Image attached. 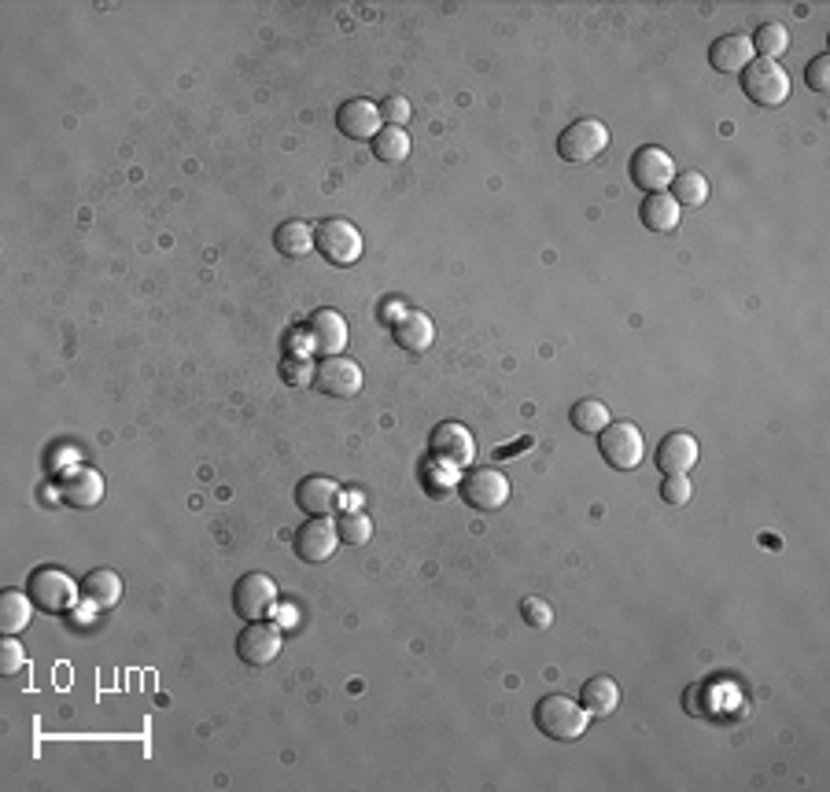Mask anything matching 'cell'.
I'll list each match as a JSON object with an SVG mask.
<instances>
[{
  "label": "cell",
  "mask_w": 830,
  "mask_h": 792,
  "mask_svg": "<svg viewBox=\"0 0 830 792\" xmlns=\"http://www.w3.org/2000/svg\"><path fill=\"white\" fill-rule=\"evenodd\" d=\"M535 726L550 737V741H576V737L587 734L591 726V715L583 712L580 701L565 693H546L539 704H535Z\"/></svg>",
  "instance_id": "cell-1"
},
{
  "label": "cell",
  "mask_w": 830,
  "mask_h": 792,
  "mask_svg": "<svg viewBox=\"0 0 830 792\" xmlns=\"http://www.w3.org/2000/svg\"><path fill=\"white\" fill-rule=\"evenodd\" d=\"M742 89L745 97L761 108H783L790 100V74H786L775 59H761L756 56L750 67L742 70Z\"/></svg>",
  "instance_id": "cell-2"
},
{
  "label": "cell",
  "mask_w": 830,
  "mask_h": 792,
  "mask_svg": "<svg viewBox=\"0 0 830 792\" xmlns=\"http://www.w3.org/2000/svg\"><path fill=\"white\" fill-rule=\"evenodd\" d=\"M598 453L605 458L609 469L632 472L646 458L643 431H638L635 425H627V420H620V425H605L602 431H598Z\"/></svg>",
  "instance_id": "cell-3"
},
{
  "label": "cell",
  "mask_w": 830,
  "mask_h": 792,
  "mask_svg": "<svg viewBox=\"0 0 830 792\" xmlns=\"http://www.w3.org/2000/svg\"><path fill=\"white\" fill-rule=\"evenodd\" d=\"M314 248L332 266H354L362 258V232L348 218H329L314 229Z\"/></svg>",
  "instance_id": "cell-4"
},
{
  "label": "cell",
  "mask_w": 830,
  "mask_h": 792,
  "mask_svg": "<svg viewBox=\"0 0 830 792\" xmlns=\"http://www.w3.org/2000/svg\"><path fill=\"white\" fill-rule=\"evenodd\" d=\"M26 594L41 612L63 616V612L75 608V597L81 594V590L75 586V579H70L67 572H59V568H41V572L30 575Z\"/></svg>",
  "instance_id": "cell-5"
},
{
  "label": "cell",
  "mask_w": 830,
  "mask_h": 792,
  "mask_svg": "<svg viewBox=\"0 0 830 792\" xmlns=\"http://www.w3.org/2000/svg\"><path fill=\"white\" fill-rule=\"evenodd\" d=\"M458 494L469 509L477 513H499L510 502V480L499 469H472L466 480L458 483Z\"/></svg>",
  "instance_id": "cell-6"
},
{
  "label": "cell",
  "mask_w": 830,
  "mask_h": 792,
  "mask_svg": "<svg viewBox=\"0 0 830 792\" xmlns=\"http://www.w3.org/2000/svg\"><path fill=\"white\" fill-rule=\"evenodd\" d=\"M428 458L436 464H447V469H461V464L477 458V439H472V431L466 425H458V420H444V425H436L433 436H428Z\"/></svg>",
  "instance_id": "cell-7"
},
{
  "label": "cell",
  "mask_w": 830,
  "mask_h": 792,
  "mask_svg": "<svg viewBox=\"0 0 830 792\" xmlns=\"http://www.w3.org/2000/svg\"><path fill=\"white\" fill-rule=\"evenodd\" d=\"M605 147H609V130L598 119L572 122L569 130L558 136V155L565 158V163H576V166L594 163Z\"/></svg>",
  "instance_id": "cell-8"
},
{
  "label": "cell",
  "mask_w": 830,
  "mask_h": 792,
  "mask_svg": "<svg viewBox=\"0 0 830 792\" xmlns=\"http://www.w3.org/2000/svg\"><path fill=\"white\" fill-rule=\"evenodd\" d=\"M281 646H285L281 627H273L270 619H251L237 638V657L251 668H266L270 660L281 657Z\"/></svg>",
  "instance_id": "cell-9"
},
{
  "label": "cell",
  "mask_w": 830,
  "mask_h": 792,
  "mask_svg": "<svg viewBox=\"0 0 830 792\" xmlns=\"http://www.w3.org/2000/svg\"><path fill=\"white\" fill-rule=\"evenodd\" d=\"M233 608L237 616L251 619H270V612L277 608V583L266 572H248L233 586Z\"/></svg>",
  "instance_id": "cell-10"
},
{
  "label": "cell",
  "mask_w": 830,
  "mask_h": 792,
  "mask_svg": "<svg viewBox=\"0 0 830 792\" xmlns=\"http://www.w3.org/2000/svg\"><path fill=\"white\" fill-rule=\"evenodd\" d=\"M676 163H671V155L665 152V147H638V152L632 155V182L635 188H643L646 196L654 193H665V188L676 182Z\"/></svg>",
  "instance_id": "cell-11"
},
{
  "label": "cell",
  "mask_w": 830,
  "mask_h": 792,
  "mask_svg": "<svg viewBox=\"0 0 830 792\" xmlns=\"http://www.w3.org/2000/svg\"><path fill=\"white\" fill-rule=\"evenodd\" d=\"M314 387L329 398H354L362 391V369L359 362H348V358H321L314 365Z\"/></svg>",
  "instance_id": "cell-12"
},
{
  "label": "cell",
  "mask_w": 830,
  "mask_h": 792,
  "mask_svg": "<svg viewBox=\"0 0 830 792\" xmlns=\"http://www.w3.org/2000/svg\"><path fill=\"white\" fill-rule=\"evenodd\" d=\"M336 542H340V531L329 516H310L307 524L296 531V553L307 564H325L336 553Z\"/></svg>",
  "instance_id": "cell-13"
},
{
  "label": "cell",
  "mask_w": 830,
  "mask_h": 792,
  "mask_svg": "<svg viewBox=\"0 0 830 792\" xmlns=\"http://www.w3.org/2000/svg\"><path fill=\"white\" fill-rule=\"evenodd\" d=\"M303 332H307L310 351L321 358H336L343 346H348V321H343L336 310H314Z\"/></svg>",
  "instance_id": "cell-14"
},
{
  "label": "cell",
  "mask_w": 830,
  "mask_h": 792,
  "mask_svg": "<svg viewBox=\"0 0 830 792\" xmlns=\"http://www.w3.org/2000/svg\"><path fill=\"white\" fill-rule=\"evenodd\" d=\"M336 130H340L343 136H351V141H373V136L384 130L381 108H376L373 100H362V97L340 103V111H336Z\"/></svg>",
  "instance_id": "cell-15"
},
{
  "label": "cell",
  "mask_w": 830,
  "mask_h": 792,
  "mask_svg": "<svg viewBox=\"0 0 830 792\" xmlns=\"http://www.w3.org/2000/svg\"><path fill=\"white\" fill-rule=\"evenodd\" d=\"M59 498L67 502L70 509H92V505L103 502V475L97 469L78 464V469H70L59 480Z\"/></svg>",
  "instance_id": "cell-16"
},
{
  "label": "cell",
  "mask_w": 830,
  "mask_h": 792,
  "mask_svg": "<svg viewBox=\"0 0 830 792\" xmlns=\"http://www.w3.org/2000/svg\"><path fill=\"white\" fill-rule=\"evenodd\" d=\"M657 469L665 475H687L698 464V439L687 431H671L657 442Z\"/></svg>",
  "instance_id": "cell-17"
},
{
  "label": "cell",
  "mask_w": 830,
  "mask_h": 792,
  "mask_svg": "<svg viewBox=\"0 0 830 792\" xmlns=\"http://www.w3.org/2000/svg\"><path fill=\"white\" fill-rule=\"evenodd\" d=\"M296 505L307 516H332L340 509V483L329 475H307L296 487Z\"/></svg>",
  "instance_id": "cell-18"
},
{
  "label": "cell",
  "mask_w": 830,
  "mask_h": 792,
  "mask_svg": "<svg viewBox=\"0 0 830 792\" xmlns=\"http://www.w3.org/2000/svg\"><path fill=\"white\" fill-rule=\"evenodd\" d=\"M753 59H756L753 41L745 34H723L712 41V48H709L712 70H720V74H742Z\"/></svg>",
  "instance_id": "cell-19"
},
{
  "label": "cell",
  "mask_w": 830,
  "mask_h": 792,
  "mask_svg": "<svg viewBox=\"0 0 830 792\" xmlns=\"http://www.w3.org/2000/svg\"><path fill=\"white\" fill-rule=\"evenodd\" d=\"M392 332H395V343L409 354H425L436 340L433 317L422 314V310H403V314H398V321L392 324Z\"/></svg>",
  "instance_id": "cell-20"
},
{
  "label": "cell",
  "mask_w": 830,
  "mask_h": 792,
  "mask_svg": "<svg viewBox=\"0 0 830 792\" xmlns=\"http://www.w3.org/2000/svg\"><path fill=\"white\" fill-rule=\"evenodd\" d=\"M580 704H583V712L591 715V719H609V715L616 712V704H620V685L609 679V674H594V679L583 682Z\"/></svg>",
  "instance_id": "cell-21"
},
{
  "label": "cell",
  "mask_w": 830,
  "mask_h": 792,
  "mask_svg": "<svg viewBox=\"0 0 830 792\" xmlns=\"http://www.w3.org/2000/svg\"><path fill=\"white\" fill-rule=\"evenodd\" d=\"M78 590H81V597H86L89 608L108 612V608H114L122 601V575H114V572H108V568H100V572L86 575V583H81Z\"/></svg>",
  "instance_id": "cell-22"
},
{
  "label": "cell",
  "mask_w": 830,
  "mask_h": 792,
  "mask_svg": "<svg viewBox=\"0 0 830 792\" xmlns=\"http://www.w3.org/2000/svg\"><path fill=\"white\" fill-rule=\"evenodd\" d=\"M638 218H643V226L649 232H671L679 226L682 218V207L671 199V193H654L643 199V210H638Z\"/></svg>",
  "instance_id": "cell-23"
},
{
  "label": "cell",
  "mask_w": 830,
  "mask_h": 792,
  "mask_svg": "<svg viewBox=\"0 0 830 792\" xmlns=\"http://www.w3.org/2000/svg\"><path fill=\"white\" fill-rule=\"evenodd\" d=\"M273 248L285 258H303L314 251V229L307 221H281L277 232H273Z\"/></svg>",
  "instance_id": "cell-24"
},
{
  "label": "cell",
  "mask_w": 830,
  "mask_h": 792,
  "mask_svg": "<svg viewBox=\"0 0 830 792\" xmlns=\"http://www.w3.org/2000/svg\"><path fill=\"white\" fill-rule=\"evenodd\" d=\"M34 601H30V594H19V590H4L0 594V630L4 634H23L30 616H34Z\"/></svg>",
  "instance_id": "cell-25"
},
{
  "label": "cell",
  "mask_w": 830,
  "mask_h": 792,
  "mask_svg": "<svg viewBox=\"0 0 830 792\" xmlns=\"http://www.w3.org/2000/svg\"><path fill=\"white\" fill-rule=\"evenodd\" d=\"M373 155L381 158V163H406L409 133L403 125H384V130L373 136Z\"/></svg>",
  "instance_id": "cell-26"
},
{
  "label": "cell",
  "mask_w": 830,
  "mask_h": 792,
  "mask_svg": "<svg viewBox=\"0 0 830 792\" xmlns=\"http://www.w3.org/2000/svg\"><path fill=\"white\" fill-rule=\"evenodd\" d=\"M668 188H671V199H676L679 207H701L709 199V182H706V174H698V170L676 174V182H671Z\"/></svg>",
  "instance_id": "cell-27"
},
{
  "label": "cell",
  "mask_w": 830,
  "mask_h": 792,
  "mask_svg": "<svg viewBox=\"0 0 830 792\" xmlns=\"http://www.w3.org/2000/svg\"><path fill=\"white\" fill-rule=\"evenodd\" d=\"M750 41H753V52L761 59H779L783 52L790 48V30H786L783 23H764Z\"/></svg>",
  "instance_id": "cell-28"
},
{
  "label": "cell",
  "mask_w": 830,
  "mask_h": 792,
  "mask_svg": "<svg viewBox=\"0 0 830 792\" xmlns=\"http://www.w3.org/2000/svg\"><path fill=\"white\" fill-rule=\"evenodd\" d=\"M572 428L580 431V436H598L605 425H609V409L598 403V398H580V403L572 406Z\"/></svg>",
  "instance_id": "cell-29"
},
{
  "label": "cell",
  "mask_w": 830,
  "mask_h": 792,
  "mask_svg": "<svg viewBox=\"0 0 830 792\" xmlns=\"http://www.w3.org/2000/svg\"><path fill=\"white\" fill-rule=\"evenodd\" d=\"M336 531H340V542L348 546H370L373 542V520L365 513H343L340 520H336Z\"/></svg>",
  "instance_id": "cell-30"
},
{
  "label": "cell",
  "mask_w": 830,
  "mask_h": 792,
  "mask_svg": "<svg viewBox=\"0 0 830 792\" xmlns=\"http://www.w3.org/2000/svg\"><path fill=\"white\" fill-rule=\"evenodd\" d=\"M521 616L535 630H550V623H554V612H550V605H546L543 597H524L521 601Z\"/></svg>",
  "instance_id": "cell-31"
},
{
  "label": "cell",
  "mask_w": 830,
  "mask_h": 792,
  "mask_svg": "<svg viewBox=\"0 0 830 792\" xmlns=\"http://www.w3.org/2000/svg\"><path fill=\"white\" fill-rule=\"evenodd\" d=\"M281 380H285L288 387H303V384H314V365L303 362V358H285L281 362Z\"/></svg>",
  "instance_id": "cell-32"
},
{
  "label": "cell",
  "mask_w": 830,
  "mask_h": 792,
  "mask_svg": "<svg viewBox=\"0 0 830 792\" xmlns=\"http://www.w3.org/2000/svg\"><path fill=\"white\" fill-rule=\"evenodd\" d=\"M26 668V652H23V646L8 634L4 641H0V671L4 674H19Z\"/></svg>",
  "instance_id": "cell-33"
},
{
  "label": "cell",
  "mask_w": 830,
  "mask_h": 792,
  "mask_svg": "<svg viewBox=\"0 0 830 792\" xmlns=\"http://www.w3.org/2000/svg\"><path fill=\"white\" fill-rule=\"evenodd\" d=\"M805 81L812 92H827L830 89V56L827 52H819V56L805 67Z\"/></svg>",
  "instance_id": "cell-34"
},
{
  "label": "cell",
  "mask_w": 830,
  "mask_h": 792,
  "mask_svg": "<svg viewBox=\"0 0 830 792\" xmlns=\"http://www.w3.org/2000/svg\"><path fill=\"white\" fill-rule=\"evenodd\" d=\"M660 502L687 505L690 502V480H687V475H665V483H660Z\"/></svg>",
  "instance_id": "cell-35"
},
{
  "label": "cell",
  "mask_w": 830,
  "mask_h": 792,
  "mask_svg": "<svg viewBox=\"0 0 830 792\" xmlns=\"http://www.w3.org/2000/svg\"><path fill=\"white\" fill-rule=\"evenodd\" d=\"M381 119H384L387 125H403V122L409 119V100H406V97H387V100L381 103Z\"/></svg>",
  "instance_id": "cell-36"
},
{
  "label": "cell",
  "mask_w": 830,
  "mask_h": 792,
  "mask_svg": "<svg viewBox=\"0 0 830 792\" xmlns=\"http://www.w3.org/2000/svg\"><path fill=\"white\" fill-rule=\"evenodd\" d=\"M528 447H532V436H524V439H517V442H513L510 450H506V447H502V450H495V458H499V461H506L510 453H517V450H528Z\"/></svg>",
  "instance_id": "cell-37"
}]
</instances>
